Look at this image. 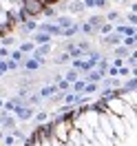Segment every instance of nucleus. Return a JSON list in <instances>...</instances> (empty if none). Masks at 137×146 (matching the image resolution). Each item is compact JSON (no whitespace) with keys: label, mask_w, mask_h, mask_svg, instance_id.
I'll return each mask as SVG.
<instances>
[{"label":"nucleus","mask_w":137,"mask_h":146,"mask_svg":"<svg viewBox=\"0 0 137 146\" xmlns=\"http://www.w3.org/2000/svg\"><path fill=\"white\" fill-rule=\"evenodd\" d=\"M20 9H22V16L27 20H36V18H40L42 13H44V5L40 2V0H22L20 2Z\"/></svg>","instance_id":"obj_1"},{"label":"nucleus","mask_w":137,"mask_h":146,"mask_svg":"<svg viewBox=\"0 0 137 146\" xmlns=\"http://www.w3.org/2000/svg\"><path fill=\"white\" fill-rule=\"evenodd\" d=\"M0 128L5 131V133H11L13 128H18V119L9 115V113H2V117H0Z\"/></svg>","instance_id":"obj_2"},{"label":"nucleus","mask_w":137,"mask_h":146,"mask_svg":"<svg viewBox=\"0 0 137 146\" xmlns=\"http://www.w3.org/2000/svg\"><path fill=\"white\" fill-rule=\"evenodd\" d=\"M33 115H36V109H33V106H27V104L20 106V109L13 113V117L20 119V122H29V119H33Z\"/></svg>","instance_id":"obj_3"},{"label":"nucleus","mask_w":137,"mask_h":146,"mask_svg":"<svg viewBox=\"0 0 137 146\" xmlns=\"http://www.w3.org/2000/svg\"><path fill=\"white\" fill-rule=\"evenodd\" d=\"M20 106H24V100L16 95V98H11V100H5V106H2V111H5V113H9V115H13V113H16Z\"/></svg>","instance_id":"obj_4"},{"label":"nucleus","mask_w":137,"mask_h":146,"mask_svg":"<svg viewBox=\"0 0 137 146\" xmlns=\"http://www.w3.org/2000/svg\"><path fill=\"white\" fill-rule=\"evenodd\" d=\"M113 33H117L122 38H133L137 36V29L133 25H117V27H113Z\"/></svg>","instance_id":"obj_5"},{"label":"nucleus","mask_w":137,"mask_h":146,"mask_svg":"<svg viewBox=\"0 0 137 146\" xmlns=\"http://www.w3.org/2000/svg\"><path fill=\"white\" fill-rule=\"evenodd\" d=\"M53 20H55L53 25H58L60 29H69V27H73L75 22H77V20H75L73 16H64V13H58V16H55Z\"/></svg>","instance_id":"obj_6"},{"label":"nucleus","mask_w":137,"mask_h":146,"mask_svg":"<svg viewBox=\"0 0 137 146\" xmlns=\"http://www.w3.org/2000/svg\"><path fill=\"white\" fill-rule=\"evenodd\" d=\"M38 31H42V33H46V36H60L62 33V29L58 27V25H53V22H42V25H38Z\"/></svg>","instance_id":"obj_7"},{"label":"nucleus","mask_w":137,"mask_h":146,"mask_svg":"<svg viewBox=\"0 0 137 146\" xmlns=\"http://www.w3.org/2000/svg\"><path fill=\"white\" fill-rule=\"evenodd\" d=\"M20 69H22L24 73L38 71V69H40V62H38V60H33V58H24V60L20 62Z\"/></svg>","instance_id":"obj_8"},{"label":"nucleus","mask_w":137,"mask_h":146,"mask_svg":"<svg viewBox=\"0 0 137 146\" xmlns=\"http://www.w3.org/2000/svg\"><path fill=\"white\" fill-rule=\"evenodd\" d=\"M38 31V20H24L20 22V33L27 36V33H36Z\"/></svg>","instance_id":"obj_9"},{"label":"nucleus","mask_w":137,"mask_h":146,"mask_svg":"<svg viewBox=\"0 0 137 146\" xmlns=\"http://www.w3.org/2000/svg\"><path fill=\"white\" fill-rule=\"evenodd\" d=\"M100 42L104 46H119V44H122V36H117V33H109V36L100 38Z\"/></svg>","instance_id":"obj_10"},{"label":"nucleus","mask_w":137,"mask_h":146,"mask_svg":"<svg viewBox=\"0 0 137 146\" xmlns=\"http://www.w3.org/2000/svg\"><path fill=\"white\" fill-rule=\"evenodd\" d=\"M66 11H71L73 16H82L86 9H84L82 0H73V2H66Z\"/></svg>","instance_id":"obj_11"},{"label":"nucleus","mask_w":137,"mask_h":146,"mask_svg":"<svg viewBox=\"0 0 137 146\" xmlns=\"http://www.w3.org/2000/svg\"><path fill=\"white\" fill-rule=\"evenodd\" d=\"M62 104H64V106H73V104H80V95H77V93H71V91L62 93Z\"/></svg>","instance_id":"obj_12"},{"label":"nucleus","mask_w":137,"mask_h":146,"mask_svg":"<svg viewBox=\"0 0 137 146\" xmlns=\"http://www.w3.org/2000/svg\"><path fill=\"white\" fill-rule=\"evenodd\" d=\"M55 93H58V89H55V84H44V86H42V89H40V91H38V95H40V98H42V100H49V98H53Z\"/></svg>","instance_id":"obj_13"},{"label":"nucleus","mask_w":137,"mask_h":146,"mask_svg":"<svg viewBox=\"0 0 137 146\" xmlns=\"http://www.w3.org/2000/svg\"><path fill=\"white\" fill-rule=\"evenodd\" d=\"M51 40H53V38L51 36H46V33H42V31H36V33H33V40H31V42H33V44H51Z\"/></svg>","instance_id":"obj_14"},{"label":"nucleus","mask_w":137,"mask_h":146,"mask_svg":"<svg viewBox=\"0 0 137 146\" xmlns=\"http://www.w3.org/2000/svg\"><path fill=\"white\" fill-rule=\"evenodd\" d=\"M104 78H106L104 73H100L97 69H93V71H89V73H86V78H84V80H86V82H95V84H100L102 80H104Z\"/></svg>","instance_id":"obj_15"},{"label":"nucleus","mask_w":137,"mask_h":146,"mask_svg":"<svg viewBox=\"0 0 137 146\" xmlns=\"http://www.w3.org/2000/svg\"><path fill=\"white\" fill-rule=\"evenodd\" d=\"M97 91H100V84H95V82H86V86L82 89V93H80V95H86V98H91V95H95Z\"/></svg>","instance_id":"obj_16"},{"label":"nucleus","mask_w":137,"mask_h":146,"mask_svg":"<svg viewBox=\"0 0 137 146\" xmlns=\"http://www.w3.org/2000/svg\"><path fill=\"white\" fill-rule=\"evenodd\" d=\"M80 33V22H75L73 27H69V29H62V33H60V38H73V36H77Z\"/></svg>","instance_id":"obj_17"},{"label":"nucleus","mask_w":137,"mask_h":146,"mask_svg":"<svg viewBox=\"0 0 137 146\" xmlns=\"http://www.w3.org/2000/svg\"><path fill=\"white\" fill-rule=\"evenodd\" d=\"M33 49H36V44L31 42V40H24V42H20V46H18V51L22 55H27V53H33Z\"/></svg>","instance_id":"obj_18"},{"label":"nucleus","mask_w":137,"mask_h":146,"mask_svg":"<svg viewBox=\"0 0 137 146\" xmlns=\"http://www.w3.org/2000/svg\"><path fill=\"white\" fill-rule=\"evenodd\" d=\"M86 22H89L93 29H100V25H104V16H100V13H93V16L86 20Z\"/></svg>","instance_id":"obj_19"},{"label":"nucleus","mask_w":137,"mask_h":146,"mask_svg":"<svg viewBox=\"0 0 137 146\" xmlns=\"http://www.w3.org/2000/svg\"><path fill=\"white\" fill-rule=\"evenodd\" d=\"M135 44H137V36H133V38H122V46H126L128 51H133V53H135Z\"/></svg>","instance_id":"obj_20"},{"label":"nucleus","mask_w":137,"mask_h":146,"mask_svg":"<svg viewBox=\"0 0 137 146\" xmlns=\"http://www.w3.org/2000/svg\"><path fill=\"white\" fill-rule=\"evenodd\" d=\"M133 53V51H128L126 46H122L119 44L117 49H115V51H113V58H119V60H124V58H128V55Z\"/></svg>","instance_id":"obj_21"},{"label":"nucleus","mask_w":137,"mask_h":146,"mask_svg":"<svg viewBox=\"0 0 137 146\" xmlns=\"http://www.w3.org/2000/svg\"><path fill=\"white\" fill-rule=\"evenodd\" d=\"M113 27H115V25H111V22H104V25H100V29H97V36L104 38V36H109V33H113Z\"/></svg>","instance_id":"obj_22"},{"label":"nucleus","mask_w":137,"mask_h":146,"mask_svg":"<svg viewBox=\"0 0 137 146\" xmlns=\"http://www.w3.org/2000/svg\"><path fill=\"white\" fill-rule=\"evenodd\" d=\"M62 78H64V80H66V82H69V84H73L75 80H80V73L75 71V69H69V71L64 73Z\"/></svg>","instance_id":"obj_23"},{"label":"nucleus","mask_w":137,"mask_h":146,"mask_svg":"<svg viewBox=\"0 0 137 146\" xmlns=\"http://www.w3.org/2000/svg\"><path fill=\"white\" fill-rule=\"evenodd\" d=\"M80 33H84V36H97V29H93L89 22H82L80 25Z\"/></svg>","instance_id":"obj_24"},{"label":"nucleus","mask_w":137,"mask_h":146,"mask_svg":"<svg viewBox=\"0 0 137 146\" xmlns=\"http://www.w3.org/2000/svg\"><path fill=\"white\" fill-rule=\"evenodd\" d=\"M40 102H42V98H40L38 93H31V95H29L27 100H24V104H27V106H33V109H36V106L40 104Z\"/></svg>","instance_id":"obj_25"},{"label":"nucleus","mask_w":137,"mask_h":146,"mask_svg":"<svg viewBox=\"0 0 137 146\" xmlns=\"http://www.w3.org/2000/svg\"><path fill=\"white\" fill-rule=\"evenodd\" d=\"M84 86H86V80H82V78H80V80H75V82L71 84V93H77V95H80Z\"/></svg>","instance_id":"obj_26"},{"label":"nucleus","mask_w":137,"mask_h":146,"mask_svg":"<svg viewBox=\"0 0 137 146\" xmlns=\"http://www.w3.org/2000/svg\"><path fill=\"white\" fill-rule=\"evenodd\" d=\"M119 20V11H115V9H111L106 16H104V22H111V25H115Z\"/></svg>","instance_id":"obj_27"},{"label":"nucleus","mask_w":137,"mask_h":146,"mask_svg":"<svg viewBox=\"0 0 137 146\" xmlns=\"http://www.w3.org/2000/svg\"><path fill=\"white\" fill-rule=\"evenodd\" d=\"M33 119H36V124H44L46 119H49V111H38L36 115H33Z\"/></svg>","instance_id":"obj_28"},{"label":"nucleus","mask_w":137,"mask_h":146,"mask_svg":"<svg viewBox=\"0 0 137 146\" xmlns=\"http://www.w3.org/2000/svg\"><path fill=\"white\" fill-rule=\"evenodd\" d=\"M9 60H13V62H22V60H24V55H22V53H20V51H18V49H13V51H9Z\"/></svg>","instance_id":"obj_29"},{"label":"nucleus","mask_w":137,"mask_h":146,"mask_svg":"<svg viewBox=\"0 0 137 146\" xmlns=\"http://www.w3.org/2000/svg\"><path fill=\"white\" fill-rule=\"evenodd\" d=\"M69 60H71V55L66 53V51H62V53L55 55V64H64V62H69Z\"/></svg>","instance_id":"obj_30"},{"label":"nucleus","mask_w":137,"mask_h":146,"mask_svg":"<svg viewBox=\"0 0 137 146\" xmlns=\"http://www.w3.org/2000/svg\"><path fill=\"white\" fill-rule=\"evenodd\" d=\"M13 44H16V38L11 36V33L2 36V46H7V49H9V46H13Z\"/></svg>","instance_id":"obj_31"},{"label":"nucleus","mask_w":137,"mask_h":146,"mask_svg":"<svg viewBox=\"0 0 137 146\" xmlns=\"http://www.w3.org/2000/svg\"><path fill=\"white\" fill-rule=\"evenodd\" d=\"M2 144H5V146H13V144H16V137L11 135V133H5V137H2Z\"/></svg>","instance_id":"obj_32"},{"label":"nucleus","mask_w":137,"mask_h":146,"mask_svg":"<svg viewBox=\"0 0 137 146\" xmlns=\"http://www.w3.org/2000/svg\"><path fill=\"white\" fill-rule=\"evenodd\" d=\"M130 69L128 66H122V69H117V78H130Z\"/></svg>","instance_id":"obj_33"},{"label":"nucleus","mask_w":137,"mask_h":146,"mask_svg":"<svg viewBox=\"0 0 137 146\" xmlns=\"http://www.w3.org/2000/svg\"><path fill=\"white\" fill-rule=\"evenodd\" d=\"M20 69V64L18 62H13V60H7V71H18Z\"/></svg>","instance_id":"obj_34"},{"label":"nucleus","mask_w":137,"mask_h":146,"mask_svg":"<svg viewBox=\"0 0 137 146\" xmlns=\"http://www.w3.org/2000/svg\"><path fill=\"white\" fill-rule=\"evenodd\" d=\"M109 7V0H95V9H106Z\"/></svg>","instance_id":"obj_35"},{"label":"nucleus","mask_w":137,"mask_h":146,"mask_svg":"<svg viewBox=\"0 0 137 146\" xmlns=\"http://www.w3.org/2000/svg\"><path fill=\"white\" fill-rule=\"evenodd\" d=\"M111 66H115V69H122V66H124V60H119V58H113Z\"/></svg>","instance_id":"obj_36"},{"label":"nucleus","mask_w":137,"mask_h":146,"mask_svg":"<svg viewBox=\"0 0 137 146\" xmlns=\"http://www.w3.org/2000/svg\"><path fill=\"white\" fill-rule=\"evenodd\" d=\"M9 58V49L7 46H0V60H7Z\"/></svg>","instance_id":"obj_37"},{"label":"nucleus","mask_w":137,"mask_h":146,"mask_svg":"<svg viewBox=\"0 0 137 146\" xmlns=\"http://www.w3.org/2000/svg\"><path fill=\"white\" fill-rule=\"evenodd\" d=\"M84 9H95V0H82Z\"/></svg>","instance_id":"obj_38"},{"label":"nucleus","mask_w":137,"mask_h":146,"mask_svg":"<svg viewBox=\"0 0 137 146\" xmlns=\"http://www.w3.org/2000/svg\"><path fill=\"white\" fill-rule=\"evenodd\" d=\"M7 73V60H0V78Z\"/></svg>","instance_id":"obj_39"},{"label":"nucleus","mask_w":137,"mask_h":146,"mask_svg":"<svg viewBox=\"0 0 137 146\" xmlns=\"http://www.w3.org/2000/svg\"><path fill=\"white\" fill-rule=\"evenodd\" d=\"M40 2H42V5H44V7H53V5H58V2H60V0H40Z\"/></svg>","instance_id":"obj_40"},{"label":"nucleus","mask_w":137,"mask_h":146,"mask_svg":"<svg viewBox=\"0 0 137 146\" xmlns=\"http://www.w3.org/2000/svg\"><path fill=\"white\" fill-rule=\"evenodd\" d=\"M2 106H5V98H0V111H2Z\"/></svg>","instance_id":"obj_41"},{"label":"nucleus","mask_w":137,"mask_h":146,"mask_svg":"<svg viewBox=\"0 0 137 146\" xmlns=\"http://www.w3.org/2000/svg\"><path fill=\"white\" fill-rule=\"evenodd\" d=\"M2 137H5V131H2V128H0V142H2Z\"/></svg>","instance_id":"obj_42"}]
</instances>
